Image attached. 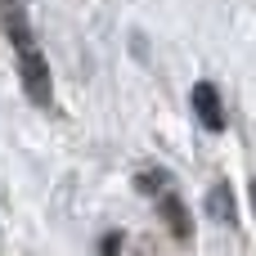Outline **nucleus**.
I'll use <instances>...</instances> for the list:
<instances>
[{
	"label": "nucleus",
	"mask_w": 256,
	"mask_h": 256,
	"mask_svg": "<svg viewBox=\"0 0 256 256\" xmlns=\"http://www.w3.org/2000/svg\"><path fill=\"white\" fill-rule=\"evenodd\" d=\"M0 22H4V36L14 45V58H18V76H22V90L36 108H50L54 99V81H50V63L40 54V40L27 22V9L22 4H0Z\"/></svg>",
	"instance_id": "f257e3e1"
},
{
	"label": "nucleus",
	"mask_w": 256,
	"mask_h": 256,
	"mask_svg": "<svg viewBox=\"0 0 256 256\" xmlns=\"http://www.w3.org/2000/svg\"><path fill=\"white\" fill-rule=\"evenodd\" d=\"M135 184H140V194L153 198V207H158V216L166 220L171 238H176V243H194V216H189V207H184V198H180L171 171H166V166H144V171L135 176Z\"/></svg>",
	"instance_id": "f03ea898"
},
{
	"label": "nucleus",
	"mask_w": 256,
	"mask_h": 256,
	"mask_svg": "<svg viewBox=\"0 0 256 256\" xmlns=\"http://www.w3.org/2000/svg\"><path fill=\"white\" fill-rule=\"evenodd\" d=\"M189 108H194V122H202V130H212V135H220L230 126V112H225V99H220L216 81H194Z\"/></svg>",
	"instance_id": "7ed1b4c3"
},
{
	"label": "nucleus",
	"mask_w": 256,
	"mask_h": 256,
	"mask_svg": "<svg viewBox=\"0 0 256 256\" xmlns=\"http://www.w3.org/2000/svg\"><path fill=\"white\" fill-rule=\"evenodd\" d=\"M207 202H212V216H216V220H230V225H234V189H230L225 180L212 189V198H207Z\"/></svg>",
	"instance_id": "20e7f679"
},
{
	"label": "nucleus",
	"mask_w": 256,
	"mask_h": 256,
	"mask_svg": "<svg viewBox=\"0 0 256 256\" xmlns=\"http://www.w3.org/2000/svg\"><path fill=\"white\" fill-rule=\"evenodd\" d=\"M122 252V234H104V243H99V256H117Z\"/></svg>",
	"instance_id": "39448f33"
},
{
	"label": "nucleus",
	"mask_w": 256,
	"mask_h": 256,
	"mask_svg": "<svg viewBox=\"0 0 256 256\" xmlns=\"http://www.w3.org/2000/svg\"><path fill=\"white\" fill-rule=\"evenodd\" d=\"M252 212H256V180H252Z\"/></svg>",
	"instance_id": "423d86ee"
},
{
	"label": "nucleus",
	"mask_w": 256,
	"mask_h": 256,
	"mask_svg": "<svg viewBox=\"0 0 256 256\" xmlns=\"http://www.w3.org/2000/svg\"><path fill=\"white\" fill-rule=\"evenodd\" d=\"M0 4H22V0H0Z\"/></svg>",
	"instance_id": "0eeeda50"
}]
</instances>
